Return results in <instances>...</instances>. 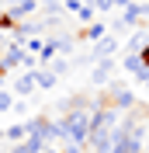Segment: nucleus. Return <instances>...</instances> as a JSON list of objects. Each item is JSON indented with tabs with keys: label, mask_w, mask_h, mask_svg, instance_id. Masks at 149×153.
<instances>
[{
	"label": "nucleus",
	"mask_w": 149,
	"mask_h": 153,
	"mask_svg": "<svg viewBox=\"0 0 149 153\" xmlns=\"http://www.w3.org/2000/svg\"><path fill=\"white\" fill-rule=\"evenodd\" d=\"M4 66L7 70H18V66H24V59H28V52H24V45H21V42H10L7 45V52H4Z\"/></svg>",
	"instance_id": "7ed1b4c3"
},
{
	"label": "nucleus",
	"mask_w": 149,
	"mask_h": 153,
	"mask_svg": "<svg viewBox=\"0 0 149 153\" xmlns=\"http://www.w3.org/2000/svg\"><path fill=\"white\" fill-rule=\"evenodd\" d=\"M45 153H59V150H52V146H49V150H45Z\"/></svg>",
	"instance_id": "6ab92c4d"
},
{
	"label": "nucleus",
	"mask_w": 149,
	"mask_h": 153,
	"mask_svg": "<svg viewBox=\"0 0 149 153\" xmlns=\"http://www.w3.org/2000/svg\"><path fill=\"white\" fill-rule=\"evenodd\" d=\"M135 4H146V0H135Z\"/></svg>",
	"instance_id": "4be33fe9"
},
{
	"label": "nucleus",
	"mask_w": 149,
	"mask_h": 153,
	"mask_svg": "<svg viewBox=\"0 0 149 153\" xmlns=\"http://www.w3.org/2000/svg\"><path fill=\"white\" fill-rule=\"evenodd\" d=\"M94 10H114V0H90Z\"/></svg>",
	"instance_id": "2eb2a0df"
},
{
	"label": "nucleus",
	"mask_w": 149,
	"mask_h": 153,
	"mask_svg": "<svg viewBox=\"0 0 149 153\" xmlns=\"http://www.w3.org/2000/svg\"><path fill=\"white\" fill-rule=\"evenodd\" d=\"M104 35H108V28H104L101 21H94V25H87V28H83V38H90V42H101Z\"/></svg>",
	"instance_id": "9b49d317"
},
{
	"label": "nucleus",
	"mask_w": 149,
	"mask_h": 153,
	"mask_svg": "<svg viewBox=\"0 0 149 153\" xmlns=\"http://www.w3.org/2000/svg\"><path fill=\"white\" fill-rule=\"evenodd\" d=\"M0 111H14V97L7 91H0Z\"/></svg>",
	"instance_id": "ddd939ff"
},
{
	"label": "nucleus",
	"mask_w": 149,
	"mask_h": 153,
	"mask_svg": "<svg viewBox=\"0 0 149 153\" xmlns=\"http://www.w3.org/2000/svg\"><path fill=\"white\" fill-rule=\"evenodd\" d=\"M104 101H108V105H111V108H114V111H118V115H121V111L128 115L132 108L139 105V101H135V94H132L128 87H121V84H111V94L104 97Z\"/></svg>",
	"instance_id": "f257e3e1"
},
{
	"label": "nucleus",
	"mask_w": 149,
	"mask_h": 153,
	"mask_svg": "<svg viewBox=\"0 0 149 153\" xmlns=\"http://www.w3.org/2000/svg\"><path fill=\"white\" fill-rule=\"evenodd\" d=\"M35 10H38V0H24V4H18V7H10L7 14H10V21H14V25H21V21L31 18Z\"/></svg>",
	"instance_id": "423d86ee"
},
{
	"label": "nucleus",
	"mask_w": 149,
	"mask_h": 153,
	"mask_svg": "<svg viewBox=\"0 0 149 153\" xmlns=\"http://www.w3.org/2000/svg\"><path fill=\"white\" fill-rule=\"evenodd\" d=\"M4 136L18 146V143H24V139H28V129H24V122H14V125H7V132H4Z\"/></svg>",
	"instance_id": "9d476101"
},
{
	"label": "nucleus",
	"mask_w": 149,
	"mask_h": 153,
	"mask_svg": "<svg viewBox=\"0 0 149 153\" xmlns=\"http://www.w3.org/2000/svg\"><path fill=\"white\" fill-rule=\"evenodd\" d=\"M56 80H59V76L52 73V70H45V66L35 70V87H42V91H52V87H56Z\"/></svg>",
	"instance_id": "1a4fd4ad"
},
{
	"label": "nucleus",
	"mask_w": 149,
	"mask_h": 153,
	"mask_svg": "<svg viewBox=\"0 0 149 153\" xmlns=\"http://www.w3.org/2000/svg\"><path fill=\"white\" fill-rule=\"evenodd\" d=\"M142 18H146V4H132V7H125V10H121L118 28H132V25H139Z\"/></svg>",
	"instance_id": "39448f33"
},
{
	"label": "nucleus",
	"mask_w": 149,
	"mask_h": 153,
	"mask_svg": "<svg viewBox=\"0 0 149 153\" xmlns=\"http://www.w3.org/2000/svg\"><path fill=\"white\" fill-rule=\"evenodd\" d=\"M94 14H97V10H94L90 4H83V10H80V14H76V18L83 21V25H94Z\"/></svg>",
	"instance_id": "f8f14e48"
},
{
	"label": "nucleus",
	"mask_w": 149,
	"mask_h": 153,
	"mask_svg": "<svg viewBox=\"0 0 149 153\" xmlns=\"http://www.w3.org/2000/svg\"><path fill=\"white\" fill-rule=\"evenodd\" d=\"M114 70H118V59H101V63L94 66V87H104V84H111Z\"/></svg>",
	"instance_id": "f03ea898"
},
{
	"label": "nucleus",
	"mask_w": 149,
	"mask_h": 153,
	"mask_svg": "<svg viewBox=\"0 0 149 153\" xmlns=\"http://www.w3.org/2000/svg\"><path fill=\"white\" fill-rule=\"evenodd\" d=\"M146 14H149V0H146Z\"/></svg>",
	"instance_id": "aec40b11"
},
{
	"label": "nucleus",
	"mask_w": 149,
	"mask_h": 153,
	"mask_svg": "<svg viewBox=\"0 0 149 153\" xmlns=\"http://www.w3.org/2000/svg\"><path fill=\"white\" fill-rule=\"evenodd\" d=\"M0 42H4V31H0Z\"/></svg>",
	"instance_id": "412c9836"
},
{
	"label": "nucleus",
	"mask_w": 149,
	"mask_h": 153,
	"mask_svg": "<svg viewBox=\"0 0 149 153\" xmlns=\"http://www.w3.org/2000/svg\"><path fill=\"white\" fill-rule=\"evenodd\" d=\"M135 0H114V10H125V7H132Z\"/></svg>",
	"instance_id": "dca6fc26"
},
{
	"label": "nucleus",
	"mask_w": 149,
	"mask_h": 153,
	"mask_svg": "<svg viewBox=\"0 0 149 153\" xmlns=\"http://www.w3.org/2000/svg\"><path fill=\"white\" fill-rule=\"evenodd\" d=\"M38 87H35V70L31 73H21L18 80H14V94H21V97H28V94H35Z\"/></svg>",
	"instance_id": "0eeeda50"
},
{
	"label": "nucleus",
	"mask_w": 149,
	"mask_h": 153,
	"mask_svg": "<svg viewBox=\"0 0 149 153\" xmlns=\"http://www.w3.org/2000/svg\"><path fill=\"white\" fill-rule=\"evenodd\" d=\"M4 4H7V7H18V4H24V0H4Z\"/></svg>",
	"instance_id": "f3484780"
},
{
	"label": "nucleus",
	"mask_w": 149,
	"mask_h": 153,
	"mask_svg": "<svg viewBox=\"0 0 149 153\" xmlns=\"http://www.w3.org/2000/svg\"><path fill=\"white\" fill-rule=\"evenodd\" d=\"M4 76H7V66H4V59H0V80H4Z\"/></svg>",
	"instance_id": "a211bd4d"
},
{
	"label": "nucleus",
	"mask_w": 149,
	"mask_h": 153,
	"mask_svg": "<svg viewBox=\"0 0 149 153\" xmlns=\"http://www.w3.org/2000/svg\"><path fill=\"white\" fill-rule=\"evenodd\" d=\"M114 52H118V38L104 35L101 42H94V59L101 63V59H114Z\"/></svg>",
	"instance_id": "20e7f679"
},
{
	"label": "nucleus",
	"mask_w": 149,
	"mask_h": 153,
	"mask_svg": "<svg viewBox=\"0 0 149 153\" xmlns=\"http://www.w3.org/2000/svg\"><path fill=\"white\" fill-rule=\"evenodd\" d=\"M63 10H73V14H80V10H83V0H63Z\"/></svg>",
	"instance_id": "4468645a"
},
{
	"label": "nucleus",
	"mask_w": 149,
	"mask_h": 153,
	"mask_svg": "<svg viewBox=\"0 0 149 153\" xmlns=\"http://www.w3.org/2000/svg\"><path fill=\"white\" fill-rule=\"evenodd\" d=\"M118 66L125 70V73H132V76H139L142 70H146V66H142V59H139V52H125V56H121V63H118Z\"/></svg>",
	"instance_id": "6e6552de"
}]
</instances>
